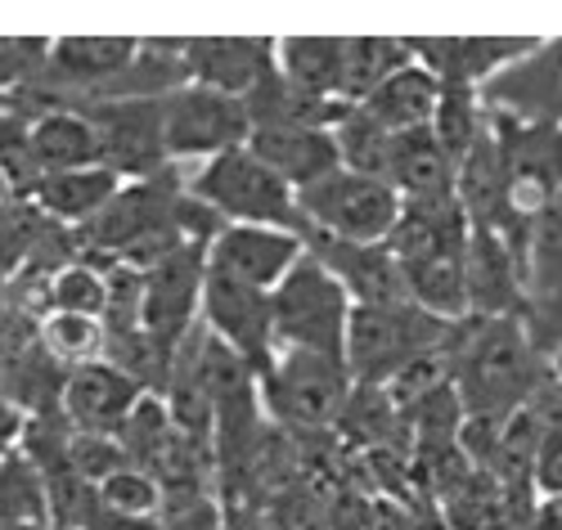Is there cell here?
Masks as SVG:
<instances>
[{
    "label": "cell",
    "instance_id": "1",
    "mask_svg": "<svg viewBox=\"0 0 562 530\" xmlns=\"http://www.w3.org/2000/svg\"><path fill=\"white\" fill-rule=\"evenodd\" d=\"M446 360L463 418H508L549 387L544 351L518 315L450 324Z\"/></svg>",
    "mask_w": 562,
    "mask_h": 530
},
{
    "label": "cell",
    "instance_id": "2",
    "mask_svg": "<svg viewBox=\"0 0 562 530\" xmlns=\"http://www.w3.org/2000/svg\"><path fill=\"white\" fill-rule=\"evenodd\" d=\"M351 373L334 356L311 351H279L270 369L257 377V401L270 427L293 441H324L338 437L342 409L351 401Z\"/></svg>",
    "mask_w": 562,
    "mask_h": 530
},
{
    "label": "cell",
    "instance_id": "3",
    "mask_svg": "<svg viewBox=\"0 0 562 530\" xmlns=\"http://www.w3.org/2000/svg\"><path fill=\"white\" fill-rule=\"evenodd\" d=\"M180 171H184V194L203 203L221 225H266V229H289L306 238L297 194L248 154V144Z\"/></svg>",
    "mask_w": 562,
    "mask_h": 530
},
{
    "label": "cell",
    "instance_id": "4",
    "mask_svg": "<svg viewBox=\"0 0 562 530\" xmlns=\"http://www.w3.org/2000/svg\"><path fill=\"white\" fill-rule=\"evenodd\" d=\"M351 302L342 283L324 270L311 252L279 279L270 293V328H274V356L279 351H311L342 360Z\"/></svg>",
    "mask_w": 562,
    "mask_h": 530
},
{
    "label": "cell",
    "instance_id": "5",
    "mask_svg": "<svg viewBox=\"0 0 562 530\" xmlns=\"http://www.w3.org/2000/svg\"><path fill=\"white\" fill-rule=\"evenodd\" d=\"M446 337L450 324L418 306H351L342 364L356 387H387L409 360L437 351Z\"/></svg>",
    "mask_w": 562,
    "mask_h": 530
},
{
    "label": "cell",
    "instance_id": "6",
    "mask_svg": "<svg viewBox=\"0 0 562 530\" xmlns=\"http://www.w3.org/2000/svg\"><path fill=\"white\" fill-rule=\"evenodd\" d=\"M495 139L504 154V234L522 248L527 225L562 194V126L495 117Z\"/></svg>",
    "mask_w": 562,
    "mask_h": 530
},
{
    "label": "cell",
    "instance_id": "7",
    "mask_svg": "<svg viewBox=\"0 0 562 530\" xmlns=\"http://www.w3.org/2000/svg\"><path fill=\"white\" fill-rule=\"evenodd\" d=\"M297 212L306 234L338 238V244H387V234L401 216V199L387 180L338 167L311 189H302Z\"/></svg>",
    "mask_w": 562,
    "mask_h": 530
},
{
    "label": "cell",
    "instance_id": "8",
    "mask_svg": "<svg viewBox=\"0 0 562 530\" xmlns=\"http://www.w3.org/2000/svg\"><path fill=\"white\" fill-rule=\"evenodd\" d=\"M248 135V109L234 94L180 86L162 100V149L171 167H199L229 149H244Z\"/></svg>",
    "mask_w": 562,
    "mask_h": 530
},
{
    "label": "cell",
    "instance_id": "9",
    "mask_svg": "<svg viewBox=\"0 0 562 530\" xmlns=\"http://www.w3.org/2000/svg\"><path fill=\"white\" fill-rule=\"evenodd\" d=\"M203 274H207V244H184L139 270V328L180 347L184 332L199 324L203 302Z\"/></svg>",
    "mask_w": 562,
    "mask_h": 530
},
{
    "label": "cell",
    "instance_id": "10",
    "mask_svg": "<svg viewBox=\"0 0 562 530\" xmlns=\"http://www.w3.org/2000/svg\"><path fill=\"white\" fill-rule=\"evenodd\" d=\"M90 117L100 139V167H109L122 180H149L167 171L162 149V100H109L77 109Z\"/></svg>",
    "mask_w": 562,
    "mask_h": 530
},
{
    "label": "cell",
    "instance_id": "11",
    "mask_svg": "<svg viewBox=\"0 0 562 530\" xmlns=\"http://www.w3.org/2000/svg\"><path fill=\"white\" fill-rule=\"evenodd\" d=\"M199 324L239 356L257 377L274 360V328H270V293L244 287L216 270L203 274V302H199Z\"/></svg>",
    "mask_w": 562,
    "mask_h": 530
},
{
    "label": "cell",
    "instance_id": "12",
    "mask_svg": "<svg viewBox=\"0 0 562 530\" xmlns=\"http://www.w3.org/2000/svg\"><path fill=\"white\" fill-rule=\"evenodd\" d=\"M477 94L495 117L562 126V36L536 41L518 64L495 72Z\"/></svg>",
    "mask_w": 562,
    "mask_h": 530
},
{
    "label": "cell",
    "instance_id": "13",
    "mask_svg": "<svg viewBox=\"0 0 562 530\" xmlns=\"http://www.w3.org/2000/svg\"><path fill=\"white\" fill-rule=\"evenodd\" d=\"M463 283H468V315L473 319H527V270L522 248L499 229L468 225L463 248Z\"/></svg>",
    "mask_w": 562,
    "mask_h": 530
},
{
    "label": "cell",
    "instance_id": "14",
    "mask_svg": "<svg viewBox=\"0 0 562 530\" xmlns=\"http://www.w3.org/2000/svg\"><path fill=\"white\" fill-rule=\"evenodd\" d=\"M306 257V238L289 229H266V225H221L207 238V270L257 287V293H274L297 261Z\"/></svg>",
    "mask_w": 562,
    "mask_h": 530
},
{
    "label": "cell",
    "instance_id": "15",
    "mask_svg": "<svg viewBox=\"0 0 562 530\" xmlns=\"http://www.w3.org/2000/svg\"><path fill=\"white\" fill-rule=\"evenodd\" d=\"M522 270H527V328L549 351L562 337V194L527 225L522 238Z\"/></svg>",
    "mask_w": 562,
    "mask_h": 530
},
{
    "label": "cell",
    "instance_id": "16",
    "mask_svg": "<svg viewBox=\"0 0 562 530\" xmlns=\"http://www.w3.org/2000/svg\"><path fill=\"white\" fill-rule=\"evenodd\" d=\"M409 59L428 68L441 86L482 90L495 72L518 64L536 36H405Z\"/></svg>",
    "mask_w": 562,
    "mask_h": 530
},
{
    "label": "cell",
    "instance_id": "17",
    "mask_svg": "<svg viewBox=\"0 0 562 530\" xmlns=\"http://www.w3.org/2000/svg\"><path fill=\"white\" fill-rule=\"evenodd\" d=\"M270 72H274L270 36H190L184 41V77H190V86L248 100Z\"/></svg>",
    "mask_w": 562,
    "mask_h": 530
},
{
    "label": "cell",
    "instance_id": "18",
    "mask_svg": "<svg viewBox=\"0 0 562 530\" xmlns=\"http://www.w3.org/2000/svg\"><path fill=\"white\" fill-rule=\"evenodd\" d=\"M306 252L342 283L351 306H409L405 274L387 244H338V238L306 234Z\"/></svg>",
    "mask_w": 562,
    "mask_h": 530
},
{
    "label": "cell",
    "instance_id": "19",
    "mask_svg": "<svg viewBox=\"0 0 562 530\" xmlns=\"http://www.w3.org/2000/svg\"><path fill=\"white\" fill-rule=\"evenodd\" d=\"M139 396H145V392H139L122 369L100 360V364L68 369L64 396H59V414H64V422L72 431H90V437H117L122 422L131 418V409L139 405Z\"/></svg>",
    "mask_w": 562,
    "mask_h": 530
},
{
    "label": "cell",
    "instance_id": "20",
    "mask_svg": "<svg viewBox=\"0 0 562 530\" xmlns=\"http://www.w3.org/2000/svg\"><path fill=\"white\" fill-rule=\"evenodd\" d=\"M248 154L284 180L293 194L311 189L329 171L342 167L338 158V139L334 126H279V131H252L248 135Z\"/></svg>",
    "mask_w": 562,
    "mask_h": 530
},
{
    "label": "cell",
    "instance_id": "21",
    "mask_svg": "<svg viewBox=\"0 0 562 530\" xmlns=\"http://www.w3.org/2000/svg\"><path fill=\"white\" fill-rule=\"evenodd\" d=\"M126 180L122 176H113L109 167H72V171H50V176H36V184H32V203H36V212L45 216V221H55V225H64V229H81V225H90L95 221L113 199H117V189H122Z\"/></svg>",
    "mask_w": 562,
    "mask_h": 530
},
{
    "label": "cell",
    "instance_id": "22",
    "mask_svg": "<svg viewBox=\"0 0 562 530\" xmlns=\"http://www.w3.org/2000/svg\"><path fill=\"white\" fill-rule=\"evenodd\" d=\"M454 203L473 229H499L504 234V154L495 126L477 135V144L454 162Z\"/></svg>",
    "mask_w": 562,
    "mask_h": 530
},
{
    "label": "cell",
    "instance_id": "23",
    "mask_svg": "<svg viewBox=\"0 0 562 530\" xmlns=\"http://www.w3.org/2000/svg\"><path fill=\"white\" fill-rule=\"evenodd\" d=\"M437 104H441V81L418 68L414 59L392 72L379 90L369 94L364 104H356L373 126H383L387 135H409V131H428L432 117H437Z\"/></svg>",
    "mask_w": 562,
    "mask_h": 530
},
{
    "label": "cell",
    "instance_id": "24",
    "mask_svg": "<svg viewBox=\"0 0 562 530\" xmlns=\"http://www.w3.org/2000/svg\"><path fill=\"white\" fill-rule=\"evenodd\" d=\"M27 158L36 176L72 171V167H95L100 162V139L86 113L77 109H45L27 117Z\"/></svg>",
    "mask_w": 562,
    "mask_h": 530
},
{
    "label": "cell",
    "instance_id": "25",
    "mask_svg": "<svg viewBox=\"0 0 562 530\" xmlns=\"http://www.w3.org/2000/svg\"><path fill=\"white\" fill-rule=\"evenodd\" d=\"M387 184L396 189L401 203H432L454 199V162L437 144L432 131H409L392 135V158H387Z\"/></svg>",
    "mask_w": 562,
    "mask_h": 530
},
{
    "label": "cell",
    "instance_id": "26",
    "mask_svg": "<svg viewBox=\"0 0 562 530\" xmlns=\"http://www.w3.org/2000/svg\"><path fill=\"white\" fill-rule=\"evenodd\" d=\"M409 64V45L401 36H342V68H338V104L356 109L379 90L392 72Z\"/></svg>",
    "mask_w": 562,
    "mask_h": 530
},
{
    "label": "cell",
    "instance_id": "27",
    "mask_svg": "<svg viewBox=\"0 0 562 530\" xmlns=\"http://www.w3.org/2000/svg\"><path fill=\"white\" fill-rule=\"evenodd\" d=\"M338 68H342V36H284L274 41V72L302 94L338 104Z\"/></svg>",
    "mask_w": 562,
    "mask_h": 530
},
{
    "label": "cell",
    "instance_id": "28",
    "mask_svg": "<svg viewBox=\"0 0 562 530\" xmlns=\"http://www.w3.org/2000/svg\"><path fill=\"white\" fill-rule=\"evenodd\" d=\"M0 530H50L45 476L23 450L0 454Z\"/></svg>",
    "mask_w": 562,
    "mask_h": 530
},
{
    "label": "cell",
    "instance_id": "29",
    "mask_svg": "<svg viewBox=\"0 0 562 530\" xmlns=\"http://www.w3.org/2000/svg\"><path fill=\"white\" fill-rule=\"evenodd\" d=\"M41 347L50 351L55 364L64 369H81V364H100L109 356V328L104 319H90V315H41Z\"/></svg>",
    "mask_w": 562,
    "mask_h": 530
},
{
    "label": "cell",
    "instance_id": "30",
    "mask_svg": "<svg viewBox=\"0 0 562 530\" xmlns=\"http://www.w3.org/2000/svg\"><path fill=\"white\" fill-rule=\"evenodd\" d=\"M104 306H109L104 261L77 257V261H68V266L50 279V311H59V315H90V319H104ZM50 311H45V315H50Z\"/></svg>",
    "mask_w": 562,
    "mask_h": 530
},
{
    "label": "cell",
    "instance_id": "31",
    "mask_svg": "<svg viewBox=\"0 0 562 530\" xmlns=\"http://www.w3.org/2000/svg\"><path fill=\"white\" fill-rule=\"evenodd\" d=\"M55 229V221H45L32 199H19L14 207L0 212V283H10L45 244V234Z\"/></svg>",
    "mask_w": 562,
    "mask_h": 530
},
{
    "label": "cell",
    "instance_id": "32",
    "mask_svg": "<svg viewBox=\"0 0 562 530\" xmlns=\"http://www.w3.org/2000/svg\"><path fill=\"white\" fill-rule=\"evenodd\" d=\"M334 490L329 486H315V481H293L289 490L270 495L261 508L270 512L274 530H334Z\"/></svg>",
    "mask_w": 562,
    "mask_h": 530
},
{
    "label": "cell",
    "instance_id": "33",
    "mask_svg": "<svg viewBox=\"0 0 562 530\" xmlns=\"http://www.w3.org/2000/svg\"><path fill=\"white\" fill-rule=\"evenodd\" d=\"M95 504L104 512H117V517H158L162 508V486H158V476H149L145 467H117L113 476H104L100 486H95Z\"/></svg>",
    "mask_w": 562,
    "mask_h": 530
},
{
    "label": "cell",
    "instance_id": "34",
    "mask_svg": "<svg viewBox=\"0 0 562 530\" xmlns=\"http://www.w3.org/2000/svg\"><path fill=\"white\" fill-rule=\"evenodd\" d=\"M45 55H50L45 36H0V104L36 81V72L45 68Z\"/></svg>",
    "mask_w": 562,
    "mask_h": 530
},
{
    "label": "cell",
    "instance_id": "35",
    "mask_svg": "<svg viewBox=\"0 0 562 530\" xmlns=\"http://www.w3.org/2000/svg\"><path fill=\"white\" fill-rule=\"evenodd\" d=\"M126 463L131 459H126L117 437H90V431H72L68 437V467L86 481V486H100L104 476H113Z\"/></svg>",
    "mask_w": 562,
    "mask_h": 530
},
{
    "label": "cell",
    "instance_id": "36",
    "mask_svg": "<svg viewBox=\"0 0 562 530\" xmlns=\"http://www.w3.org/2000/svg\"><path fill=\"white\" fill-rule=\"evenodd\" d=\"M531 490H536L540 504L562 495V414L544 427V437H540V450H536V463H531Z\"/></svg>",
    "mask_w": 562,
    "mask_h": 530
},
{
    "label": "cell",
    "instance_id": "37",
    "mask_svg": "<svg viewBox=\"0 0 562 530\" xmlns=\"http://www.w3.org/2000/svg\"><path fill=\"white\" fill-rule=\"evenodd\" d=\"M221 521H225V530H274L270 512L261 504H244V499H225Z\"/></svg>",
    "mask_w": 562,
    "mask_h": 530
},
{
    "label": "cell",
    "instance_id": "38",
    "mask_svg": "<svg viewBox=\"0 0 562 530\" xmlns=\"http://www.w3.org/2000/svg\"><path fill=\"white\" fill-rule=\"evenodd\" d=\"M86 530H162V521H158V517H117V512H104V508L95 504V512H90Z\"/></svg>",
    "mask_w": 562,
    "mask_h": 530
},
{
    "label": "cell",
    "instance_id": "39",
    "mask_svg": "<svg viewBox=\"0 0 562 530\" xmlns=\"http://www.w3.org/2000/svg\"><path fill=\"white\" fill-rule=\"evenodd\" d=\"M23 414L0 396V454H10V450H19V441H23Z\"/></svg>",
    "mask_w": 562,
    "mask_h": 530
},
{
    "label": "cell",
    "instance_id": "40",
    "mask_svg": "<svg viewBox=\"0 0 562 530\" xmlns=\"http://www.w3.org/2000/svg\"><path fill=\"white\" fill-rule=\"evenodd\" d=\"M544 364H549V382H553V392L562 396V337H558V342L544 351Z\"/></svg>",
    "mask_w": 562,
    "mask_h": 530
},
{
    "label": "cell",
    "instance_id": "41",
    "mask_svg": "<svg viewBox=\"0 0 562 530\" xmlns=\"http://www.w3.org/2000/svg\"><path fill=\"white\" fill-rule=\"evenodd\" d=\"M23 194H19V184L5 176V171H0V212H5V207H14Z\"/></svg>",
    "mask_w": 562,
    "mask_h": 530
}]
</instances>
